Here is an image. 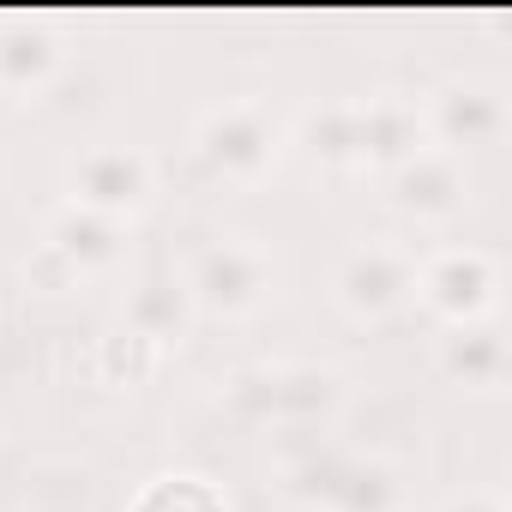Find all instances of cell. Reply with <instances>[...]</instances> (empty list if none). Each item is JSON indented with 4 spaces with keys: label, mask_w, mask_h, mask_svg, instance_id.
Returning a JSON list of instances; mask_svg holds the SVG:
<instances>
[{
    "label": "cell",
    "mask_w": 512,
    "mask_h": 512,
    "mask_svg": "<svg viewBox=\"0 0 512 512\" xmlns=\"http://www.w3.org/2000/svg\"><path fill=\"white\" fill-rule=\"evenodd\" d=\"M229 416L266 434H320L344 416L350 404V374L332 362H260L223 380Z\"/></svg>",
    "instance_id": "1"
},
{
    "label": "cell",
    "mask_w": 512,
    "mask_h": 512,
    "mask_svg": "<svg viewBox=\"0 0 512 512\" xmlns=\"http://www.w3.org/2000/svg\"><path fill=\"white\" fill-rule=\"evenodd\" d=\"M193 157L205 175L229 181V187H260L284 151H290V127L284 115L266 103V97H235V103H217L193 121Z\"/></svg>",
    "instance_id": "2"
},
{
    "label": "cell",
    "mask_w": 512,
    "mask_h": 512,
    "mask_svg": "<svg viewBox=\"0 0 512 512\" xmlns=\"http://www.w3.org/2000/svg\"><path fill=\"white\" fill-rule=\"evenodd\" d=\"M181 284L199 320H253L278 296V260L253 235H211L187 260Z\"/></svg>",
    "instance_id": "3"
},
{
    "label": "cell",
    "mask_w": 512,
    "mask_h": 512,
    "mask_svg": "<svg viewBox=\"0 0 512 512\" xmlns=\"http://www.w3.org/2000/svg\"><path fill=\"white\" fill-rule=\"evenodd\" d=\"M500 290L506 272L488 247H434L416 260V290L410 302L428 308L434 326H470V320H494L500 314Z\"/></svg>",
    "instance_id": "4"
},
{
    "label": "cell",
    "mask_w": 512,
    "mask_h": 512,
    "mask_svg": "<svg viewBox=\"0 0 512 512\" xmlns=\"http://www.w3.org/2000/svg\"><path fill=\"white\" fill-rule=\"evenodd\" d=\"M410 290H416V253L398 235H368V241L344 247V260L332 266V302L356 326L392 320L410 302Z\"/></svg>",
    "instance_id": "5"
},
{
    "label": "cell",
    "mask_w": 512,
    "mask_h": 512,
    "mask_svg": "<svg viewBox=\"0 0 512 512\" xmlns=\"http://www.w3.org/2000/svg\"><path fill=\"white\" fill-rule=\"evenodd\" d=\"M422 127H428V145L434 151H452V157H470V151H488L506 139L512 127V109H506V91L494 79H440L434 97H422Z\"/></svg>",
    "instance_id": "6"
},
{
    "label": "cell",
    "mask_w": 512,
    "mask_h": 512,
    "mask_svg": "<svg viewBox=\"0 0 512 512\" xmlns=\"http://www.w3.org/2000/svg\"><path fill=\"white\" fill-rule=\"evenodd\" d=\"M151 199H157V163L139 145H115V139L91 145L67 169V205H85V211L133 223L139 211H151Z\"/></svg>",
    "instance_id": "7"
},
{
    "label": "cell",
    "mask_w": 512,
    "mask_h": 512,
    "mask_svg": "<svg viewBox=\"0 0 512 512\" xmlns=\"http://www.w3.org/2000/svg\"><path fill=\"white\" fill-rule=\"evenodd\" d=\"M386 199H392V211L410 217V223H452V217L476 199V181H470L464 157L428 145V151H416L410 163H398V169L386 175Z\"/></svg>",
    "instance_id": "8"
},
{
    "label": "cell",
    "mask_w": 512,
    "mask_h": 512,
    "mask_svg": "<svg viewBox=\"0 0 512 512\" xmlns=\"http://www.w3.org/2000/svg\"><path fill=\"white\" fill-rule=\"evenodd\" d=\"M434 368L458 392H476V398L506 392V380H512V344H506L500 314L494 320H470V326H440L434 332Z\"/></svg>",
    "instance_id": "9"
},
{
    "label": "cell",
    "mask_w": 512,
    "mask_h": 512,
    "mask_svg": "<svg viewBox=\"0 0 512 512\" xmlns=\"http://www.w3.org/2000/svg\"><path fill=\"white\" fill-rule=\"evenodd\" d=\"M67 73V37L55 19H0V97H43Z\"/></svg>",
    "instance_id": "10"
},
{
    "label": "cell",
    "mask_w": 512,
    "mask_h": 512,
    "mask_svg": "<svg viewBox=\"0 0 512 512\" xmlns=\"http://www.w3.org/2000/svg\"><path fill=\"white\" fill-rule=\"evenodd\" d=\"M356 145H362V169L392 175L398 163H410L416 151H428L422 103L416 97H398V91L356 97Z\"/></svg>",
    "instance_id": "11"
},
{
    "label": "cell",
    "mask_w": 512,
    "mask_h": 512,
    "mask_svg": "<svg viewBox=\"0 0 512 512\" xmlns=\"http://www.w3.org/2000/svg\"><path fill=\"white\" fill-rule=\"evenodd\" d=\"M43 247H55L79 278H97V272L127 266V253H133V223L103 217V211H85V205H61V211L49 217V229H43Z\"/></svg>",
    "instance_id": "12"
},
{
    "label": "cell",
    "mask_w": 512,
    "mask_h": 512,
    "mask_svg": "<svg viewBox=\"0 0 512 512\" xmlns=\"http://www.w3.org/2000/svg\"><path fill=\"white\" fill-rule=\"evenodd\" d=\"M193 320H199V314H193V302H187L181 272H151V278H139V284L127 290V308H121V332H133V338H145V344H157V350L181 344Z\"/></svg>",
    "instance_id": "13"
},
{
    "label": "cell",
    "mask_w": 512,
    "mask_h": 512,
    "mask_svg": "<svg viewBox=\"0 0 512 512\" xmlns=\"http://www.w3.org/2000/svg\"><path fill=\"white\" fill-rule=\"evenodd\" d=\"M404 464L386 452H344L320 512H404Z\"/></svg>",
    "instance_id": "14"
},
{
    "label": "cell",
    "mask_w": 512,
    "mask_h": 512,
    "mask_svg": "<svg viewBox=\"0 0 512 512\" xmlns=\"http://www.w3.org/2000/svg\"><path fill=\"white\" fill-rule=\"evenodd\" d=\"M296 145H302L320 169H362V145H356V97L308 109L302 127H296Z\"/></svg>",
    "instance_id": "15"
},
{
    "label": "cell",
    "mask_w": 512,
    "mask_h": 512,
    "mask_svg": "<svg viewBox=\"0 0 512 512\" xmlns=\"http://www.w3.org/2000/svg\"><path fill=\"white\" fill-rule=\"evenodd\" d=\"M157 362H163V350L145 344V338H133V332L103 338V368H109V380H127V386H133V380H151Z\"/></svg>",
    "instance_id": "16"
},
{
    "label": "cell",
    "mask_w": 512,
    "mask_h": 512,
    "mask_svg": "<svg viewBox=\"0 0 512 512\" xmlns=\"http://www.w3.org/2000/svg\"><path fill=\"white\" fill-rule=\"evenodd\" d=\"M25 278H31V284H37L43 296H67L73 284H85V278H79V272H73V266L61 260L55 247H37V253H31V260H25Z\"/></svg>",
    "instance_id": "17"
},
{
    "label": "cell",
    "mask_w": 512,
    "mask_h": 512,
    "mask_svg": "<svg viewBox=\"0 0 512 512\" xmlns=\"http://www.w3.org/2000/svg\"><path fill=\"white\" fill-rule=\"evenodd\" d=\"M434 512H512V500L500 488H452Z\"/></svg>",
    "instance_id": "18"
}]
</instances>
